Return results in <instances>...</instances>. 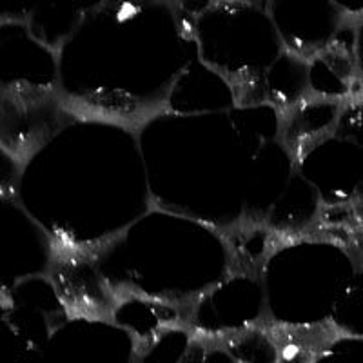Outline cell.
<instances>
[{"label":"cell","mask_w":363,"mask_h":363,"mask_svg":"<svg viewBox=\"0 0 363 363\" xmlns=\"http://www.w3.org/2000/svg\"><path fill=\"white\" fill-rule=\"evenodd\" d=\"M311 363H349V362H345V358H342V356L335 358L333 351H329V345H327L325 349H323V351L320 352V354H318ZM354 363H359V362H354Z\"/></svg>","instance_id":"1"}]
</instances>
